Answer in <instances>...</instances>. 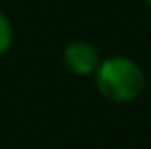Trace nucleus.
<instances>
[{
  "mask_svg": "<svg viewBox=\"0 0 151 149\" xmlns=\"http://www.w3.org/2000/svg\"><path fill=\"white\" fill-rule=\"evenodd\" d=\"M147 4H149V6H151V0H147Z\"/></svg>",
  "mask_w": 151,
  "mask_h": 149,
  "instance_id": "nucleus-4",
  "label": "nucleus"
},
{
  "mask_svg": "<svg viewBox=\"0 0 151 149\" xmlns=\"http://www.w3.org/2000/svg\"><path fill=\"white\" fill-rule=\"evenodd\" d=\"M94 78L98 92L104 98L119 104L139 98L145 86V76L139 63L123 55H112L102 59L94 72Z\"/></svg>",
  "mask_w": 151,
  "mask_h": 149,
  "instance_id": "nucleus-1",
  "label": "nucleus"
},
{
  "mask_svg": "<svg viewBox=\"0 0 151 149\" xmlns=\"http://www.w3.org/2000/svg\"><path fill=\"white\" fill-rule=\"evenodd\" d=\"M98 63V49L88 41H74L63 49V66L76 76H92Z\"/></svg>",
  "mask_w": 151,
  "mask_h": 149,
  "instance_id": "nucleus-2",
  "label": "nucleus"
},
{
  "mask_svg": "<svg viewBox=\"0 0 151 149\" xmlns=\"http://www.w3.org/2000/svg\"><path fill=\"white\" fill-rule=\"evenodd\" d=\"M10 43H12V27H10V21L6 19V14L0 12V55L8 51Z\"/></svg>",
  "mask_w": 151,
  "mask_h": 149,
  "instance_id": "nucleus-3",
  "label": "nucleus"
}]
</instances>
